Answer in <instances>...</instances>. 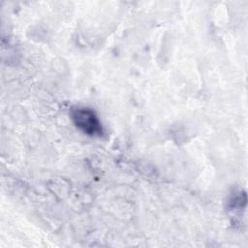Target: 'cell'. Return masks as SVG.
I'll use <instances>...</instances> for the list:
<instances>
[{
    "instance_id": "6da1fadb",
    "label": "cell",
    "mask_w": 248,
    "mask_h": 248,
    "mask_svg": "<svg viewBox=\"0 0 248 248\" xmlns=\"http://www.w3.org/2000/svg\"><path fill=\"white\" fill-rule=\"evenodd\" d=\"M71 118L78 129L90 136H101V122L95 112L87 108L77 107L71 109Z\"/></svg>"
}]
</instances>
